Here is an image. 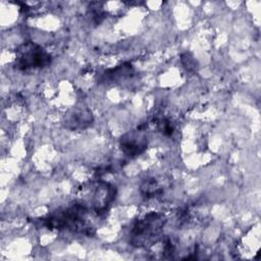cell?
I'll use <instances>...</instances> for the list:
<instances>
[{
    "instance_id": "1",
    "label": "cell",
    "mask_w": 261,
    "mask_h": 261,
    "mask_svg": "<svg viewBox=\"0 0 261 261\" xmlns=\"http://www.w3.org/2000/svg\"><path fill=\"white\" fill-rule=\"evenodd\" d=\"M91 213L90 209L75 201L70 206L49 213L41 219V222L48 229H66L90 236L94 232V227L90 221Z\"/></svg>"
},
{
    "instance_id": "2",
    "label": "cell",
    "mask_w": 261,
    "mask_h": 261,
    "mask_svg": "<svg viewBox=\"0 0 261 261\" xmlns=\"http://www.w3.org/2000/svg\"><path fill=\"white\" fill-rule=\"evenodd\" d=\"M115 186L101 180H92L79 189V200L81 203L97 215L106 212L116 197Z\"/></svg>"
},
{
    "instance_id": "3",
    "label": "cell",
    "mask_w": 261,
    "mask_h": 261,
    "mask_svg": "<svg viewBox=\"0 0 261 261\" xmlns=\"http://www.w3.org/2000/svg\"><path fill=\"white\" fill-rule=\"evenodd\" d=\"M166 218L162 213L150 212L136 220L129 231V242L135 247L155 243L162 234Z\"/></svg>"
},
{
    "instance_id": "4",
    "label": "cell",
    "mask_w": 261,
    "mask_h": 261,
    "mask_svg": "<svg viewBox=\"0 0 261 261\" xmlns=\"http://www.w3.org/2000/svg\"><path fill=\"white\" fill-rule=\"evenodd\" d=\"M51 62L50 54L34 42L21 44L15 51V67L21 71L44 68Z\"/></svg>"
},
{
    "instance_id": "5",
    "label": "cell",
    "mask_w": 261,
    "mask_h": 261,
    "mask_svg": "<svg viewBox=\"0 0 261 261\" xmlns=\"http://www.w3.org/2000/svg\"><path fill=\"white\" fill-rule=\"evenodd\" d=\"M119 146L121 151L128 157L134 158L141 155L148 146V137L146 130L139 127L124 134L119 141Z\"/></svg>"
},
{
    "instance_id": "6",
    "label": "cell",
    "mask_w": 261,
    "mask_h": 261,
    "mask_svg": "<svg viewBox=\"0 0 261 261\" xmlns=\"http://www.w3.org/2000/svg\"><path fill=\"white\" fill-rule=\"evenodd\" d=\"M93 122V114L87 107L70 109L64 116L63 124L70 130H83Z\"/></svg>"
},
{
    "instance_id": "7",
    "label": "cell",
    "mask_w": 261,
    "mask_h": 261,
    "mask_svg": "<svg viewBox=\"0 0 261 261\" xmlns=\"http://www.w3.org/2000/svg\"><path fill=\"white\" fill-rule=\"evenodd\" d=\"M167 187V179H165L163 176H150L142 181L140 192L143 197L150 199L162 195Z\"/></svg>"
},
{
    "instance_id": "8",
    "label": "cell",
    "mask_w": 261,
    "mask_h": 261,
    "mask_svg": "<svg viewBox=\"0 0 261 261\" xmlns=\"http://www.w3.org/2000/svg\"><path fill=\"white\" fill-rule=\"evenodd\" d=\"M157 129L164 136H171L174 132V125L172 121L166 117H160L156 119Z\"/></svg>"
}]
</instances>
